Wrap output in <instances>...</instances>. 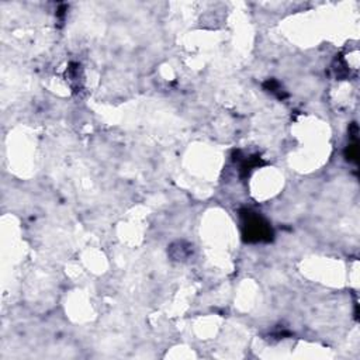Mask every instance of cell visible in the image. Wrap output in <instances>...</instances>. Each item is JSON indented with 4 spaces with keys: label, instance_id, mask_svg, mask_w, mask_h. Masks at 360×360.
<instances>
[{
    "label": "cell",
    "instance_id": "obj_1",
    "mask_svg": "<svg viewBox=\"0 0 360 360\" xmlns=\"http://www.w3.org/2000/svg\"><path fill=\"white\" fill-rule=\"evenodd\" d=\"M242 221V232L243 238L248 242H262L270 240L273 236V231L267 221H264L259 214L252 212L249 210L240 211Z\"/></svg>",
    "mask_w": 360,
    "mask_h": 360
}]
</instances>
